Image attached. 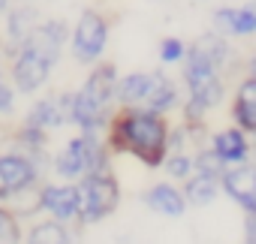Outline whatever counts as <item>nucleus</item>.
<instances>
[{"label": "nucleus", "instance_id": "f257e3e1", "mask_svg": "<svg viewBox=\"0 0 256 244\" xmlns=\"http://www.w3.org/2000/svg\"><path fill=\"white\" fill-rule=\"evenodd\" d=\"M169 120L166 114L126 106L118 108L106 127V145L112 154H130L148 169H163L169 157Z\"/></svg>", "mask_w": 256, "mask_h": 244}, {"label": "nucleus", "instance_id": "f03ea898", "mask_svg": "<svg viewBox=\"0 0 256 244\" xmlns=\"http://www.w3.org/2000/svg\"><path fill=\"white\" fill-rule=\"evenodd\" d=\"M114 88H118V70L114 64H94L84 84L72 94L70 124H76L82 133H102L114 114Z\"/></svg>", "mask_w": 256, "mask_h": 244}, {"label": "nucleus", "instance_id": "7ed1b4c3", "mask_svg": "<svg viewBox=\"0 0 256 244\" xmlns=\"http://www.w3.org/2000/svg\"><path fill=\"white\" fill-rule=\"evenodd\" d=\"M108 145L100 139V133H82L76 139L66 142V148L54 157V172L64 178V181H82L84 175H94V172H106L112 169L108 166Z\"/></svg>", "mask_w": 256, "mask_h": 244}, {"label": "nucleus", "instance_id": "20e7f679", "mask_svg": "<svg viewBox=\"0 0 256 244\" xmlns=\"http://www.w3.org/2000/svg\"><path fill=\"white\" fill-rule=\"evenodd\" d=\"M78 193H82V217L78 220L88 226L108 220L120 205V184L112 169L84 175L78 181Z\"/></svg>", "mask_w": 256, "mask_h": 244}, {"label": "nucleus", "instance_id": "39448f33", "mask_svg": "<svg viewBox=\"0 0 256 244\" xmlns=\"http://www.w3.org/2000/svg\"><path fill=\"white\" fill-rule=\"evenodd\" d=\"M108 16L100 10H84L70 34V46H72V58L78 64H100L108 46Z\"/></svg>", "mask_w": 256, "mask_h": 244}, {"label": "nucleus", "instance_id": "423d86ee", "mask_svg": "<svg viewBox=\"0 0 256 244\" xmlns=\"http://www.w3.org/2000/svg\"><path fill=\"white\" fill-rule=\"evenodd\" d=\"M10 76H12V84L18 94H36L40 88L48 84V76H52V66L42 54H36L34 48L28 46H18V48H10Z\"/></svg>", "mask_w": 256, "mask_h": 244}, {"label": "nucleus", "instance_id": "0eeeda50", "mask_svg": "<svg viewBox=\"0 0 256 244\" xmlns=\"http://www.w3.org/2000/svg\"><path fill=\"white\" fill-rule=\"evenodd\" d=\"M40 184V163L22 151L0 154V202Z\"/></svg>", "mask_w": 256, "mask_h": 244}, {"label": "nucleus", "instance_id": "6e6552de", "mask_svg": "<svg viewBox=\"0 0 256 244\" xmlns=\"http://www.w3.org/2000/svg\"><path fill=\"white\" fill-rule=\"evenodd\" d=\"M40 208L52 214V220L70 223L82 217V193L78 184H46L40 187Z\"/></svg>", "mask_w": 256, "mask_h": 244}, {"label": "nucleus", "instance_id": "1a4fd4ad", "mask_svg": "<svg viewBox=\"0 0 256 244\" xmlns=\"http://www.w3.org/2000/svg\"><path fill=\"white\" fill-rule=\"evenodd\" d=\"M66 42H70V28H66V22H60V18H48V22H40V24L34 28V34H30L22 46L34 48V52L42 54L48 64H58L60 54H64V46H66Z\"/></svg>", "mask_w": 256, "mask_h": 244}, {"label": "nucleus", "instance_id": "9d476101", "mask_svg": "<svg viewBox=\"0 0 256 244\" xmlns=\"http://www.w3.org/2000/svg\"><path fill=\"white\" fill-rule=\"evenodd\" d=\"M211 24L220 36H256V0H247L241 6H220L211 16Z\"/></svg>", "mask_w": 256, "mask_h": 244}, {"label": "nucleus", "instance_id": "9b49d317", "mask_svg": "<svg viewBox=\"0 0 256 244\" xmlns=\"http://www.w3.org/2000/svg\"><path fill=\"white\" fill-rule=\"evenodd\" d=\"M70 108H72V94H54V96H42L30 106L24 124L30 127H40L46 133L70 124Z\"/></svg>", "mask_w": 256, "mask_h": 244}, {"label": "nucleus", "instance_id": "f8f14e48", "mask_svg": "<svg viewBox=\"0 0 256 244\" xmlns=\"http://www.w3.org/2000/svg\"><path fill=\"white\" fill-rule=\"evenodd\" d=\"M220 184L232 202H238L247 214H256V166H247V163L226 166Z\"/></svg>", "mask_w": 256, "mask_h": 244}, {"label": "nucleus", "instance_id": "ddd939ff", "mask_svg": "<svg viewBox=\"0 0 256 244\" xmlns=\"http://www.w3.org/2000/svg\"><path fill=\"white\" fill-rule=\"evenodd\" d=\"M157 72H130V76H118V88H114V102L120 108L126 106H136L145 108L151 90H154Z\"/></svg>", "mask_w": 256, "mask_h": 244}, {"label": "nucleus", "instance_id": "4468645a", "mask_svg": "<svg viewBox=\"0 0 256 244\" xmlns=\"http://www.w3.org/2000/svg\"><path fill=\"white\" fill-rule=\"evenodd\" d=\"M211 151L226 166H238V163L250 160V139H247V133L241 127H229V130H220L211 139Z\"/></svg>", "mask_w": 256, "mask_h": 244}, {"label": "nucleus", "instance_id": "2eb2a0df", "mask_svg": "<svg viewBox=\"0 0 256 244\" xmlns=\"http://www.w3.org/2000/svg\"><path fill=\"white\" fill-rule=\"evenodd\" d=\"M232 120H235V127H241L247 136H256V78L253 76H247L235 88Z\"/></svg>", "mask_w": 256, "mask_h": 244}, {"label": "nucleus", "instance_id": "dca6fc26", "mask_svg": "<svg viewBox=\"0 0 256 244\" xmlns=\"http://www.w3.org/2000/svg\"><path fill=\"white\" fill-rule=\"evenodd\" d=\"M145 205L151 208V211H157V214H163V217H172V220H178V217H184V211H187V199H184V190H178V187H172L169 181H163V184H154L145 196Z\"/></svg>", "mask_w": 256, "mask_h": 244}, {"label": "nucleus", "instance_id": "f3484780", "mask_svg": "<svg viewBox=\"0 0 256 244\" xmlns=\"http://www.w3.org/2000/svg\"><path fill=\"white\" fill-rule=\"evenodd\" d=\"M40 22H42V16H40V10L30 6V4H22V6L10 10V12H6V42H10V48H18V46L34 34V28H36Z\"/></svg>", "mask_w": 256, "mask_h": 244}, {"label": "nucleus", "instance_id": "a211bd4d", "mask_svg": "<svg viewBox=\"0 0 256 244\" xmlns=\"http://www.w3.org/2000/svg\"><path fill=\"white\" fill-rule=\"evenodd\" d=\"M220 190H223V184H220V178H217V175L193 172V175L187 178V184H184V199H187V205L202 208V205H211V202L217 199V193H220Z\"/></svg>", "mask_w": 256, "mask_h": 244}, {"label": "nucleus", "instance_id": "6ab92c4d", "mask_svg": "<svg viewBox=\"0 0 256 244\" xmlns=\"http://www.w3.org/2000/svg\"><path fill=\"white\" fill-rule=\"evenodd\" d=\"M28 244H70V232L60 220H42L28 232Z\"/></svg>", "mask_w": 256, "mask_h": 244}, {"label": "nucleus", "instance_id": "aec40b11", "mask_svg": "<svg viewBox=\"0 0 256 244\" xmlns=\"http://www.w3.org/2000/svg\"><path fill=\"white\" fill-rule=\"evenodd\" d=\"M22 241V223L12 208L0 202V244H18Z\"/></svg>", "mask_w": 256, "mask_h": 244}, {"label": "nucleus", "instance_id": "412c9836", "mask_svg": "<svg viewBox=\"0 0 256 244\" xmlns=\"http://www.w3.org/2000/svg\"><path fill=\"white\" fill-rule=\"evenodd\" d=\"M163 169L169 172V178H175V181H187V178L193 175V157L184 154V151H172V154L166 157Z\"/></svg>", "mask_w": 256, "mask_h": 244}, {"label": "nucleus", "instance_id": "4be33fe9", "mask_svg": "<svg viewBox=\"0 0 256 244\" xmlns=\"http://www.w3.org/2000/svg\"><path fill=\"white\" fill-rule=\"evenodd\" d=\"M184 54H187L184 40H178V36H166V40L160 42V60H163V64H181Z\"/></svg>", "mask_w": 256, "mask_h": 244}, {"label": "nucleus", "instance_id": "5701e85b", "mask_svg": "<svg viewBox=\"0 0 256 244\" xmlns=\"http://www.w3.org/2000/svg\"><path fill=\"white\" fill-rule=\"evenodd\" d=\"M16 108V90L4 82V84H0V114H10Z\"/></svg>", "mask_w": 256, "mask_h": 244}, {"label": "nucleus", "instance_id": "b1692460", "mask_svg": "<svg viewBox=\"0 0 256 244\" xmlns=\"http://www.w3.org/2000/svg\"><path fill=\"white\" fill-rule=\"evenodd\" d=\"M244 235H247L250 244H256V214H247V220H244Z\"/></svg>", "mask_w": 256, "mask_h": 244}, {"label": "nucleus", "instance_id": "393cba45", "mask_svg": "<svg viewBox=\"0 0 256 244\" xmlns=\"http://www.w3.org/2000/svg\"><path fill=\"white\" fill-rule=\"evenodd\" d=\"M10 12V0H0V16H6Z\"/></svg>", "mask_w": 256, "mask_h": 244}, {"label": "nucleus", "instance_id": "a878e982", "mask_svg": "<svg viewBox=\"0 0 256 244\" xmlns=\"http://www.w3.org/2000/svg\"><path fill=\"white\" fill-rule=\"evenodd\" d=\"M247 70H250V76L256 78V58H250V64H247Z\"/></svg>", "mask_w": 256, "mask_h": 244}, {"label": "nucleus", "instance_id": "bb28decb", "mask_svg": "<svg viewBox=\"0 0 256 244\" xmlns=\"http://www.w3.org/2000/svg\"><path fill=\"white\" fill-rule=\"evenodd\" d=\"M250 157H253V163H256V142L250 145Z\"/></svg>", "mask_w": 256, "mask_h": 244}, {"label": "nucleus", "instance_id": "cd10ccee", "mask_svg": "<svg viewBox=\"0 0 256 244\" xmlns=\"http://www.w3.org/2000/svg\"><path fill=\"white\" fill-rule=\"evenodd\" d=\"M244 244H250V241H244Z\"/></svg>", "mask_w": 256, "mask_h": 244}]
</instances>
